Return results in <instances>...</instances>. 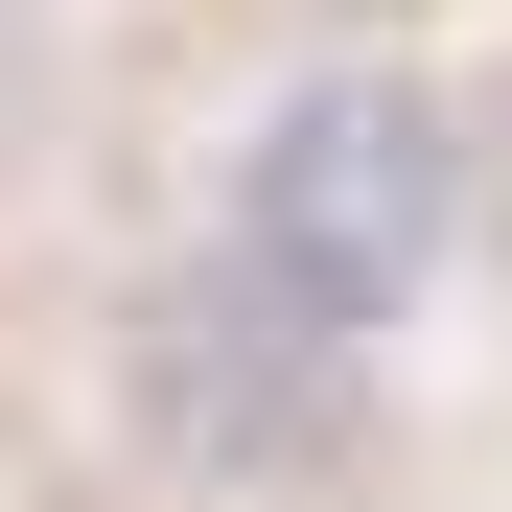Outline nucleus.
Masks as SVG:
<instances>
[{
    "label": "nucleus",
    "mask_w": 512,
    "mask_h": 512,
    "mask_svg": "<svg viewBox=\"0 0 512 512\" xmlns=\"http://www.w3.org/2000/svg\"><path fill=\"white\" fill-rule=\"evenodd\" d=\"M466 210H489V163H466V94L419 47H303V70H256V94L210 117V256L256 303H303L326 350H373L396 373V326H443L466 280Z\"/></svg>",
    "instance_id": "f257e3e1"
},
{
    "label": "nucleus",
    "mask_w": 512,
    "mask_h": 512,
    "mask_svg": "<svg viewBox=\"0 0 512 512\" xmlns=\"http://www.w3.org/2000/svg\"><path fill=\"white\" fill-rule=\"evenodd\" d=\"M94 396H117V466L187 489V512H350L373 489V350L256 303L210 233H163L94 303Z\"/></svg>",
    "instance_id": "f03ea898"
}]
</instances>
